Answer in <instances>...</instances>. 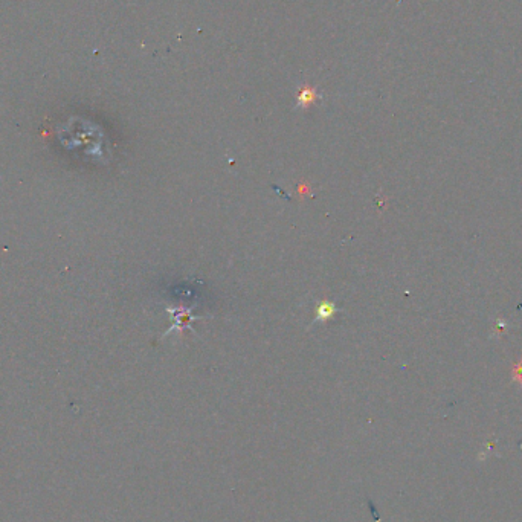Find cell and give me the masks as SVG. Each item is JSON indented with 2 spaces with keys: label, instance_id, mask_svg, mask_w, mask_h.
Returning <instances> with one entry per match:
<instances>
[{
  "label": "cell",
  "instance_id": "obj_1",
  "mask_svg": "<svg viewBox=\"0 0 522 522\" xmlns=\"http://www.w3.org/2000/svg\"><path fill=\"white\" fill-rule=\"evenodd\" d=\"M333 313H334V307H333L332 304H327V302L321 304L319 309H318V316H319V319H327V318H330Z\"/></svg>",
  "mask_w": 522,
  "mask_h": 522
}]
</instances>
